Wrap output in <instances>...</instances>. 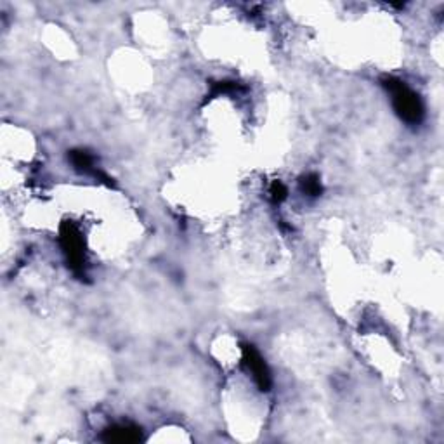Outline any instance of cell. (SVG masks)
Here are the masks:
<instances>
[{
  "mask_svg": "<svg viewBox=\"0 0 444 444\" xmlns=\"http://www.w3.org/2000/svg\"><path fill=\"white\" fill-rule=\"evenodd\" d=\"M241 90V85L238 82H232V80H221V82H214L210 85V92H208L207 101L214 99V97L221 96V94H229V92H238Z\"/></svg>",
  "mask_w": 444,
  "mask_h": 444,
  "instance_id": "obj_7",
  "label": "cell"
},
{
  "mask_svg": "<svg viewBox=\"0 0 444 444\" xmlns=\"http://www.w3.org/2000/svg\"><path fill=\"white\" fill-rule=\"evenodd\" d=\"M288 189L281 180H273L269 186V198L274 205H280L287 200Z\"/></svg>",
  "mask_w": 444,
  "mask_h": 444,
  "instance_id": "obj_8",
  "label": "cell"
},
{
  "mask_svg": "<svg viewBox=\"0 0 444 444\" xmlns=\"http://www.w3.org/2000/svg\"><path fill=\"white\" fill-rule=\"evenodd\" d=\"M300 191L307 196L316 198L323 193L321 180H319L318 173H307V176L300 177Z\"/></svg>",
  "mask_w": 444,
  "mask_h": 444,
  "instance_id": "obj_6",
  "label": "cell"
},
{
  "mask_svg": "<svg viewBox=\"0 0 444 444\" xmlns=\"http://www.w3.org/2000/svg\"><path fill=\"white\" fill-rule=\"evenodd\" d=\"M59 243L68 267L78 280H87L85 245L78 225L73 222H62L59 228Z\"/></svg>",
  "mask_w": 444,
  "mask_h": 444,
  "instance_id": "obj_2",
  "label": "cell"
},
{
  "mask_svg": "<svg viewBox=\"0 0 444 444\" xmlns=\"http://www.w3.org/2000/svg\"><path fill=\"white\" fill-rule=\"evenodd\" d=\"M69 162H71L73 169L80 173H90V176H96V172L99 169L94 166V156L90 155L85 149H71L68 155Z\"/></svg>",
  "mask_w": 444,
  "mask_h": 444,
  "instance_id": "obj_5",
  "label": "cell"
},
{
  "mask_svg": "<svg viewBox=\"0 0 444 444\" xmlns=\"http://www.w3.org/2000/svg\"><path fill=\"white\" fill-rule=\"evenodd\" d=\"M101 439L104 443H139L142 441V430L134 423H117V425L108 427Z\"/></svg>",
  "mask_w": 444,
  "mask_h": 444,
  "instance_id": "obj_4",
  "label": "cell"
},
{
  "mask_svg": "<svg viewBox=\"0 0 444 444\" xmlns=\"http://www.w3.org/2000/svg\"><path fill=\"white\" fill-rule=\"evenodd\" d=\"M241 354H243V364L246 370L252 373L253 382L257 387L262 392H269L273 387V377H271L269 366L266 364L264 357L260 356L259 350L252 343H241Z\"/></svg>",
  "mask_w": 444,
  "mask_h": 444,
  "instance_id": "obj_3",
  "label": "cell"
},
{
  "mask_svg": "<svg viewBox=\"0 0 444 444\" xmlns=\"http://www.w3.org/2000/svg\"><path fill=\"white\" fill-rule=\"evenodd\" d=\"M380 83L391 94L392 106L402 121L408 125L422 123L423 117H425V108L415 90L409 89L402 80L395 78V76H384Z\"/></svg>",
  "mask_w": 444,
  "mask_h": 444,
  "instance_id": "obj_1",
  "label": "cell"
}]
</instances>
